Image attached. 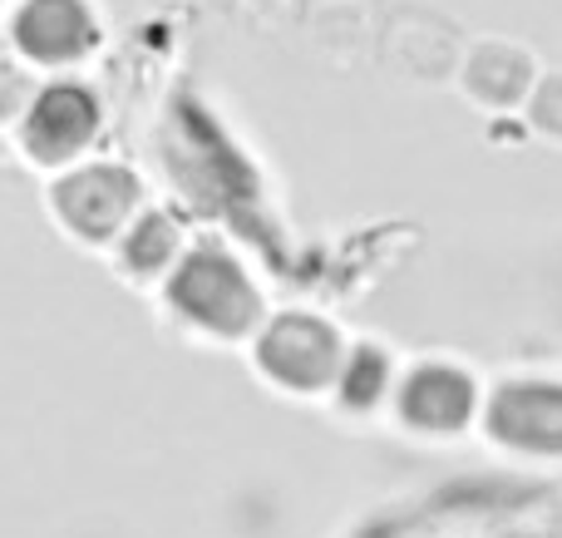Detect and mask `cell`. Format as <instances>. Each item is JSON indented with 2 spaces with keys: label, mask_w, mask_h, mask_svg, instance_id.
<instances>
[{
  "label": "cell",
  "mask_w": 562,
  "mask_h": 538,
  "mask_svg": "<svg viewBox=\"0 0 562 538\" xmlns=\"http://www.w3.org/2000/svg\"><path fill=\"white\" fill-rule=\"evenodd\" d=\"M168 326L203 346H237L262 326V292L243 257L217 243H188L178 267L158 287Z\"/></svg>",
  "instance_id": "obj_1"
},
{
  "label": "cell",
  "mask_w": 562,
  "mask_h": 538,
  "mask_svg": "<svg viewBox=\"0 0 562 538\" xmlns=\"http://www.w3.org/2000/svg\"><path fill=\"white\" fill-rule=\"evenodd\" d=\"M144 203L148 188L138 178V168L124 164V158L89 154L45 178V217L55 223V233L65 243L94 257H104L114 247V237L134 223V213Z\"/></svg>",
  "instance_id": "obj_2"
},
{
  "label": "cell",
  "mask_w": 562,
  "mask_h": 538,
  "mask_svg": "<svg viewBox=\"0 0 562 538\" xmlns=\"http://www.w3.org/2000/svg\"><path fill=\"white\" fill-rule=\"evenodd\" d=\"M10 148L30 173L49 178L59 168L79 164L104 138V94L85 75H40L25 114L10 128Z\"/></svg>",
  "instance_id": "obj_3"
},
{
  "label": "cell",
  "mask_w": 562,
  "mask_h": 538,
  "mask_svg": "<svg viewBox=\"0 0 562 538\" xmlns=\"http://www.w3.org/2000/svg\"><path fill=\"white\" fill-rule=\"evenodd\" d=\"M0 45L40 75H75L104 45L94 0H10L0 15Z\"/></svg>",
  "instance_id": "obj_4"
},
{
  "label": "cell",
  "mask_w": 562,
  "mask_h": 538,
  "mask_svg": "<svg viewBox=\"0 0 562 538\" xmlns=\"http://www.w3.org/2000/svg\"><path fill=\"white\" fill-rule=\"evenodd\" d=\"M247 346H252V371L267 385H277L281 395L330 391V385H340V371H346L336 326L301 312L262 316V326L247 336Z\"/></svg>",
  "instance_id": "obj_5"
},
{
  "label": "cell",
  "mask_w": 562,
  "mask_h": 538,
  "mask_svg": "<svg viewBox=\"0 0 562 538\" xmlns=\"http://www.w3.org/2000/svg\"><path fill=\"white\" fill-rule=\"evenodd\" d=\"M188 243H193L188 227L178 223L168 208L144 203L134 213V223L114 237V247H109L104 257H109V272H114L124 287H134V292H158L164 277L178 267V257L188 253Z\"/></svg>",
  "instance_id": "obj_6"
},
{
  "label": "cell",
  "mask_w": 562,
  "mask_h": 538,
  "mask_svg": "<svg viewBox=\"0 0 562 538\" xmlns=\"http://www.w3.org/2000/svg\"><path fill=\"white\" fill-rule=\"evenodd\" d=\"M35 85H40V69H30L15 49L0 45V134L15 128V119L25 114L30 94H35Z\"/></svg>",
  "instance_id": "obj_7"
},
{
  "label": "cell",
  "mask_w": 562,
  "mask_h": 538,
  "mask_svg": "<svg viewBox=\"0 0 562 538\" xmlns=\"http://www.w3.org/2000/svg\"><path fill=\"white\" fill-rule=\"evenodd\" d=\"M5 10H10V0H0V15H5Z\"/></svg>",
  "instance_id": "obj_8"
}]
</instances>
